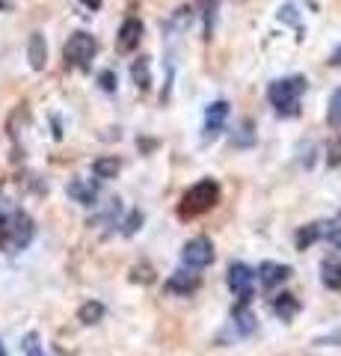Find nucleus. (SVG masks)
Returning a JSON list of instances; mask_svg holds the SVG:
<instances>
[{"instance_id":"obj_1","label":"nucleus","mask_w":341,"mask_h":356,"mask_svg":"<svg viewBox=\"0 0 341 356\" xmlns=\"http://www.w3.org/2000/svg\"><path fill=\"white\" fill-rule=\"evenodd\" d=\"M303 92H306V81H303V77H282V81L270 83L267 98H270V104L276 107L282 116H294L297 107H300Z\"/></svg>"},{"instance_id":"obj_2","label":"nucleus","mask_w":341,"mask_h":356,"mask_svg":"<svg viewBox=\"0 0 341 356\" xmlns=\"http://www.w3.org/2000/svg\"><path fill=\"white\" fill-rule=\"evenodd\" d=\"M217 202H219V184L211 181V178H205V181H196L190 191L184 193L178 211L184 217H193V214H205V211H211Z\"/></svg>"},{"instance_id":"obj_3","label":"nucleus","mask_w":341,"mask_h":356,"mask_svg":"<svg viewBox=\"0 0 341 356\" xmlns=\"http://www.w3.org/2000/svg\"><path fill=\"white\" fill-rule=\"evenodd\" d=\"M33 220L24 214V211H13L6 220H3V238L13 250H24L27 243L33 241Z\"/></svg>"},{"instance_id":"obj_4","label":"nucleus","mask_w":341,"mask_h":356,"mask_svg":"<svg viewBox=\"0 0 341 356\" xmlns=\"http://www.w3.org/2000/svg\"><path fill=\"white\" fill-rule=\"evenodd\" d=\"M98 54V42L92 33H74V36H69V42H65V60H69L72 65H81V69H86V65L92 63V57Z\"/></svg>"},{"instance_id":"obj_5","label":"nucleus","mask_w":341,"mask_h":356,"mask_svg":"<svg viewBox=\"0 0 341 356\" xmlns=\"http://www.w3.org/2000/svg\"><path fill=\"white\" fill-rule=\"evenodd\" d=\"M181 259H184V267H190V270H205L208 264H214V243L208 238L187 241Z\"/></svg>"},{"instance_id":"obj_6","label":"nucleus","mask_w":341,"mask_h":356,"mask_svg":"<svg viewBox=\"0 0 341 356\" xmlns=\"http://www.w3.org/2000/svg\"><path fill=\"white\" fill-rule=\"evenodd\" d=\"M226 122H228V102H214L211 107L205 110V122H202V140H205V143L217 140L219 134H223Z\"/></svg>"},{"instance_id":"obj_7","label":"nucleus","mask_w":341,"mask_h":356,"mask_svg":"<svg viewBox=\"0 0 341 356\" xmlns=\"http://www.w3.org/2000/svg\"><path fill=\"white\" fill-rule=\"evenodd\" d=\"M252 282H256V273H252V267H249V264L235 261L232 267H228V288H232L238 297L249 300V294H252Z\"/></svg>"},{"instance_id":"obj_8","label":"nucleus","mask_w":341,"mask_h":356,"mask_svg":"<svg viewBox=\"0 0 341 356\" xmlns=\"http://www.w3.org/2000/svg\"><path fill=\"white\" fill-rule=\"evenodd\" d=\"M142 39V21L140 18H128L122 27H119V39H116V51L119 54H134V48Z\"/></svg>"},{"instance_id":"obj_9","label":"nucleus","mask_w":341,"mask_h":356,"mask_svg":"<svg viewBox=\"0 0 341 356\" xmlns=\"http://www.w3.org/2000/svg\"><path fill=\"white\" fill-rule=\"evenodd\" d=\"M196 288H199V273H193L190 267H184V270L172 273L169 282H167V291L175 294V297H187V294H193Z\"/></svg>"},{"instance_id":"obj_10","label":"nucleus","mask_w":341,"mask_h":356,"mask_svg":"<svg viewBox=\"0 0 341 356\" xmlns=\"http://www.w3.org/2000/svg\"><path fill=\"white\" fill-rule=\"evenodd\" d=\"M258 276H261V282L267 288H276V285L291 280V267L288 264H276V261H264L258 267Z\"/></svg>"},{"instance_id":"obj_11","label":"nucleus","mask_w":341,"mask_h":356,"mask_svg":"<svg viewBox=\"0 0 341 356\" xmlns=\"http://www.w3.org/2000/svg\"><path fill=\"white\" fill-rule=\"evenodd\" d=\"M27 60H30V65H33L36 72L45 69V63H48V42H45V36H42V33H33V36H30Z\"/></svg>"},{"instance_id":"obj_12","label":"nucleus","mask_w":341,"mask_h":356,"mask_svg":"<svg viewBox=\"0 0 341 356\" xmlns=\"http://www.w3.org/2000/svg\"><path fill=\"white\" fill-rule=\"evenodd\" d=\"M119 170H122V163H119V158H98L95 163H92V175L98 178V181H107V178H116L119 175Z\"/></svg>"},{"instance_id":"obj_13","label":"nucleus","mask_w":341,"mask_h":356,"mask_svg":"<svg viewBox=\"0 0 341 356\" xmlns=\"http://www.w3.org/2000/svg\"><path fill=\"white\" fill-rule=\"evenodd\" d=\"M131 81H134L140 89H149L151 86V65H149V57H140L131 65Z\"/></svg>"},{"instance_id":"obj_14","label":"nucleus","mask_w":341,"mask_h":356,"mask_svg":"<svg viewBox=\"0 0 341 356\" xmlns=\"http://www.w3.org/2000/svg\"><path fill=\"white\" fill-rule=\"evenodd\" d=\"M321 282L326 288H341V261L338 259H326L321 264Z\"/></svg>"},{"instance_id":"obj_15","label":"nucleus","mask_w":341,"mask_h":356,"mask_svg":"<svg viewBox=\"0 0 341 356\" xmlns=\"http://www.w3.org/2000/svg\"><path fill=\"white\" fill-rule=\"evenodd\" d=\"M69 196L74 199V202H81V205H95V187L86 184V181H72L69 184Z\"/></svg>"},{"instance_id":"obj_16","label":"nucleus","mask_w":341,"mask_h":356,"mask_svg":"<svg viewBox=\"0 0 341 356\" xmlns=\"http://www.w3.org/2000/svg\"><path fill=\"white\" fill-rule=\"evenodd\" d=\"M78 318H81V324H98V321L104 318V306L98 303V300H86L78 309Z\"/></svg>"},{"instance_id":"obj_17","label":"nucleus","mask_w":341,"mask_h":356,"mask_svg":"<svg viewBox=\"0 0 341 356\" xmlns=\"http://www.w3.org/2000/svg\"><path fill=\"white\" fill-rule=\"evenodd\" d=\"M317 238H321V222H315V226H306L300 235H297V247L306 250V247H309V243H315Z\"/></svg>"},{"instance_id":"obj_18","label":"nucleus","mask_w":341,"mask_h":356,"mask_svg":"<svg viewBox=\"0 0 341 356\" xmlns=\"http://www.w3.org/2000/svg\"><path fill=\"white\" fill-rule=\"evenodd\" d=\"M235 318H238L240 332H252V330H256V318H252V312L247 306H238L235 309Z\"/></svg>"},{"instance_id":"obj_19","label":"nucleus","mask_w":341,"mask_h":356,"mask_svg":"<svg viewBox=\"0 0 341 356\" xmlns=\"http://www.w3.org/2000/svg\"><path fill=\"white\" fill-rule=\"evenodd\" d=\"M329 125L341 128V89H335L333 98H329Z\"/></svg>"},{"instance_id":"obj_20","label":"nucleus","mask_w":341,"mask_h":356,"mask_svg":"<svg viewBox=\"0 0 341 356\" xmlns=\"http://www.w3.org/2000/svg\"><path fill=\"white\" fill-rule=\"evenodd\" d=\"M240 137H235V143H238V146H244V143H252V140H256V134H252V131H256V128H252L249 125V122H240Z\"/></svg>"},{"instance_id":"obj_21","label":"nucleus","mask_w":341,"mask_h":356,"mask_svg":"<svg viewBox=\"0 0 341 356\" xmlns=\"http://www.w3.org/2000/svg\"><path fill=\"white\" fill-rule=\"evenodd\" d=\"M98 83H101L104 92H116V74L113 72H101L98 74Z\"/></svg>"},{"instance_id":"obj_22","label":"nucleus","mask_w":341,"mask_h":356,"mask_svg":"<svg viewBox=\"0 0 341 356\" xmlns=\"http://www.w3.org/2000/svg\"><path fill=\"white\" fill-rule=\"evenodd\" d=\"M273 309H282L285 315H288V312L294 309V300H291V294H282V297L276 300V303H273Z\"/></svg>"},{"instance_id":"obj_23","label":"nucleus","mask_w":341,"mask_h":356,"mask_svg":"<svg viewBox=\"0 0 341 356\" xmlns=\"http://www.w3.org/2000/svg\"><path fill=\"white\" fill-rule=\"evenodd\" d=\"M326 235H329V241L335 243V247H341V226H333V222H326Z\"/></svg>"},{"instance_id":"obj_24","label":"nucleus","mask_w":341,"mask_h":356,"mask_svg":"<svg viewBox=\"0 0 341 356\" xmlns=\"http://www.w3.org/2000/svg\"><path fill=\"white\" fill-rule=\"evenodd\" d=\"M317 344H341V330L329 332V336H321V339H317Z\"/></svg>"},{"instance_id":"obj_25","label":"nucleus","mask_w":341,"mask_h":356,"mask_svg":"<svg viewBox=\"0 0 341 356\" xmlns=\"http://www.w3.org/2000/svg\"><path fill=\"white\" fill-rule=\"evenodd\" d=\"M329 152H333V154H329V163H341V140L333 143V146H329Z\"/></svg>"},{"instance_id":"obj_26","label":"nucleus","mask_w":341,"mask_h":356,"mask_svg":"<svg viewBox=\"0 0 341 356\" xmlns=\"http://www.w3.org/2000/svg\"><path fill=\"white\" fill-rule=\"evenodd\" d=\"M86 9H101V0H81Z\"/></svg>"},{"instance_id":"obj_27","label":"nucleus","mask_w":341,"mask_h":356,"mask_svg":"<svg viewBox=\"0 0 341 356\" xmlns=\"http://www.w3.org/2000/svg\"><path fill=\"white\" fill-rule=\"evenodd\" d=\"M333 65H341V48L333 54Z\"/></svg>"},{"instance_id":"obj_28","label":"nucleus","mask_w":341,"mask_h":356,"mask_svg":"<svg viewBox=\"0 0 341 356\" xmlns=\"http://www.w3.org/2000/svg\"><path fill=\"white\" fill-rule=\"evenodd\" d=\"M0 356H6V348H3V344H0Z\"/></svg>"}]
</instances>
